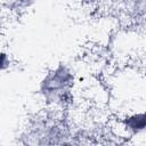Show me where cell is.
<instances>
[{
  "label": "cell",
  "instance_id": "6da1fadb",
  "mask_svg": "<svg viewBox=\"0 0 146 146\" xmlns=\"http://www.w3.org/2000/svg\"><path fill=\"white\" fill-rule=\"evenodd\" d=\"M75 73L66 63H59L40 80L38 95L48 107H65L73 100Z\"/></svg>",
  "mask_w": 146,
  "mask_h": 146
},
{
  "label": "cell",
  "instance_id": "7a4b0ae2",
  "mask_svg": "<svg viewBox=\"0 0 146 146\" xmlns=\"http://www.w3.org/2000/svg\"><path fill=\"white\" fill-rule=\"evenodd\" d=\"M27 137L33 139L32 144H59L57 138H60L62 144L70 143L68 129L57 117L48 115L38 117L31 127L27 128Z\"/></svg>",
  "mask_w": 146,
  "mask_h": 146
},
{
  "label": "cell",
  "instance_id": "3957f363",
  "mask_svg": "<svg viewBox=\"0 0 146 146\" xmlns=\"http://www.w3.org/2000/svg\"><path fill=\"white\" fill-rule=\"evenodd\" d=\"M120 129L129 137H144L146 128L145 110L124 113L119 121Z\"/></svg>",
  "mask_w": 146,
  "mask_h": 146
},
{
  "label": "cell",
  "instance_id": "277c9868",
  "mask_svg": "<svg viewBox=\"0 0 146 146\" xmlns=\"http://www.w3.org/2000/svg\"><path fill=\"white\" fill-rule=\"evenodd\" d=\"M36 0H5V7L11 13L22 14L31 9Z\"/></svg>",
  "mask_w": 146,
  "mask_h": 146
},
{
  "label": "cell",
  "instance_id": "5b68a950",
  "mask_svg": "<svg viewBox=\"0 0 146 146\" xmlns=\"http://www.w3.org/2000/svg\"><path fill=\"white\" fill-rule=\"evenodd\" d=\"M11 66V59L8 52L0 50V72H6Z\"/></svg>",
  "mask_w": 146,
  "mask_h": 146
}]
</instances>
